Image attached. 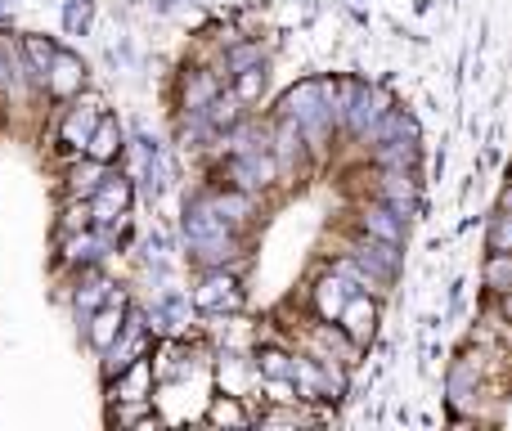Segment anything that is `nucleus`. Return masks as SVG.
I'll use <instances>...</instances> for the list:
<instances>
[{
  "mask_svg": "<svg viewBox=\"0 0 512 431\" xmlns=\"http://www.w3.org/2000/svg\"><path fill=\"white\" fill-rule=\"evenodd\" d=\"M185 247H189V256H198V261H207V265H221L239 252V243L230 238L225 220L207 207V198L185 207Z\"/></svg>",
  "mask_w": 512,
  "mask_h": 431,
  "instance_id": "1",
  "label": "nucleus"
},
{
  "mask_svg": "<svg viewBox=\"0 0 512 431\" xmlns=\"http://www.w3.org/2000/svg\"><path fill=\"white\" fill-rule=\"evenodd\" d=\"M144 346H149V342H144V310H131V306H126L122 328H117V337L108 342V351H104V355H108V360H104V373H108V378H117V373H122L131 360H140Z\"/></svg>",
  "mask_w": 512,
  "mask_h": 431,
  "instance_id": "2",
  "label": "nucleus"
},
{
  "mask_svg": "<svg viewBox=\"0 0 512 431\" xmlns=\"http://www.w3.org/2000/svg\"><path fill=\"white\" fill-rule=\"evenodd\" d=\"M274 171H279V162H274V158H261V149L234 153V162H230V180L243 189V194H261V189L274 180Z\"/></svg>",
  "mask_w": 512,
  "mask_h": 431,
  "instance_id": "3",
  "label": "nucleus"
},
{
  "mask_svg": "<svg viewBox=\"0 0 512 431\" xmlns=\"http://www.w3.org/2000/svg\"><path fill=\"white\" fill-rule=\"evenodd\" d=\"M131 203V185L122 176H104L95 189V203H90V220L99 225H122V212Z\"/></svg>",
  "mask_w": 512,
  "mask_h": 431,
  "instance_id": "4",
  "label": "nucleus"
},
{
  "mask_svg": "<svg viewBox=\"0 0 512 431\" xmlns=\"http://www.w3.org/2000/svg\"><path fill=\"white\" fill-rule=\"evenodd\" d=\"M355 261L364 265V270H373L378 279H396V270H400V247L396 243H387V238H373V234H364L360 243H355Z\"/></svg>",
  "mask_w": 512,
  "mask_h": 431,
  "instance_id": "5",
  "label": "nucleus"
},
{
  "mask_svg": "<svg viewBox=\"0 0 512 431\" xmlns=\"http://www.w3.org/2000/svg\"><path fill=\"white\" fill-rule=\"evenodd\" d=\"M122 319H126V297L122 292H108V301L104 306L95 310V315L86 319V337H90V346H95V351H108V342H113L117 337V328H122Z\"/></svg>",
  "mask_w": 512,
  "mask_h": 431,
  "instance_id": "6",
  "label": "nucleus"
},
{
  "mask_svg": "<svg viewBox=\"0 0 512 431\" xmlns=\"http://www.w3.org/2000/svg\"><path fill=\"white\" fill-rule=\"evenodd\" d=\"M99 113H104V99L99 95H86L81 104H72V113L63 117V144L68 149H86V140H90V131H95V122H99Z\"/></svg>",
  "mask_w": 512,
  "mask_h": 431,
  "instance_id": "7",
  "label": "nucleus"
},
{
  "mask_svg": "<svg viewBox=\"0 0 512 431\" xmlns=\"http://www.w3.org/2000/svg\"><path fill=\"white\" fill-rule=\"evenodd\" d=\"M337 324H342V333L351 337V342H369L373 328H378V306H373L369 297H346V306L337 310Z\"/></svg>",
  "mask_w": 512,
  "mask_h": 431,
  "instance_id": "8",
  "label": "nucleus"
},
{
  "mask_svg": "<svg viewBox=\"0 0 512 431\" xmlns=\"http://www.w3.org/2000/svg\"><path fill=\"white\" fill-rule=\"evenodd\" d=\"M81 81H86V68H81V59H77V54H63V50H54L50 68H45V86H50V95H59V99L77 95V90H81Z\"/></svg>",
  "mask_w": 512,
  "mask_h": 431,
  "instance_id": "9",
  "label": "nucleus"
},
{
  "mask_svg": "<svg viewBox=\"0 0 512 431\" xmlns=\"http://www.w3.org/2000/svg\"><path fill=\"white\" fill-rule=\"evenodd\" d=\"M391 108V99H387V90H373V86H355V99H351V108H346V117H342V126H351L355 135H364V126L373 122V117H382Z\"/></svg>",
  "mask_w": 512,
  "mask_h": 431,
  "instance_id": "10",
  "label": "nucleus"
},
{
  "mask_svg": "<svg viewBox=\"0 0 512 431\" xmlns=\"http://www.w3.org/2000/svg\"><path fill=\"white\" fill-rule=\"evenodd\" d=\"M86 153L90 162H113L117 153H122V126H117V117H104L99 113V122H95V131H90V140H86Z\"/></svg>",
  "mask_w": 512,
  "mask_h": 431,
  "instance_id": "11",
  "label": "nucleus"
},
{
  "mask_svg": "<svg viewBox=\"0 0 512 431\" xmlns=\"http://www.w3.org/2000/svg\"><path fill=\"white\" fill-rule=\"evenodd\" d=\"M382 203H387L396 216H414L418 212V194H414L409 171H387V176H382Z\"/></svg>",
  "mask_w": 512,
  "mask_h": 431,
  "instance_id": "12",
  "label": "nucleus"
},
{
  "mask_svg": "<svg viewBox=\"0 0 512 431\" xmlns=\"http://www.w3.org/2000/svg\"><path fill=\"white\" fill-rule=\"evenodd\" d=\"M194 301L203 310H234L239 306V283H234L230 274H207L203 288L194 292Z\"/></svg>",
  "mask_w": 512,
  "mask_h": 431,
  "instance_id": "13",
  "label": "nucleus"
},
{
  "mask_svg": "<svg viewBox=\"0 0 512 431\" xmlns=\"http://www.w3.org/2000/svg\"><path fill=\"white\" fill-rule=\"evenodd\" d=\"M351 292H355V288L342 279V274H328V279L315 283V310H319L324 319H337V310L346 306V297H351Z\"/></svg>",
  "mask_w": 512,
  "mask_h": 431,
  "instance_id": "14",
  "label": "nucleus"
},
{
  "mask_svg": "<svg viewBox=\"0 0 512 431\" xmlns=\"http://www.w3.org/2000/svg\"><path fill=\"white\" fill-rule=\"evenodd\" d=\"M364 234L387 238V243L400 247V238H405V216H396L387 203H378V207H369V212H364Z\"/></svg>",
  "mask_w": 512,
  "mask_h": 431,
  "instance_id": "15",
  "label": "nucleus"
},
{
  "mask_svg": "<svg viewBox=\"0 0 512 431\" xmlns=\"http://www.w3.org/2000/svg\"><path fill=\"white\" fill-rule=\"evenodd\" d=\"M301 144H306L301 126L292 122V117H283V122H279V140H274V149H279V162H283V167H292V162H297L301 153H306Z\"/></svg>",
  "mask_w": 512,
  "mask_h": 431,
  "instance_id": "16",
  "label": "nucleus"
},
{
  "mask_svg": "<svg viewBox=\"0 0 512 431\" xmlns=\"http://www.w3.org/2000/svg\"><path fill=\"white\" fill-rule=\"evenodd\" d=\"M207 207H212V212L221 216L225 225H239V220H248V212H252V194H221V198H207Z\"/></svg>",
  "mask_w": 512,
  "mask_h": 431,
  "instance_id": "17",
  "label": "nucleus"
},
{
  "mask_svg": "<svg viewBox=\"0 0 512 431\" xmlns=\"http://www.w3.org/2000/svg\"><path fill=\"white\" fill-rule=\"evenodd\" d=\"M99 180H104V162H81V167H72V176H68V189H72V198H86V194H95L99 189Z\"/></svg>",
  "mask_w": 512,
  "mask_h": 431,
  "instance_id": "18",
  "label": "nucleus"
},
{
  "mask_svg": "<svg viewBox=\"0 0 512 431\" xmlns=\"http://www.w3.org/2000/svg\"><path fill=\"white\" fill-rule=\"evenodd\" d=\"M117 378H126L122 382V396L126 400H144V387H149V360H144V355H140V360H131L122 373H117Z\"/></svg>",
  "mask_w": 512,
  "mask_h": 431,
  "instance_id": "19",
  "label": "nucleus"
},
{
  "mask_svg": "<svg viewBox=\"0 0 512 431\" xmlns=\"http://www.w3.org/2000/svg\"><path fill=\"white\" fill-rule=\"evenodd\" d=\"M104 301H108V283H104V279H90L86 288L77 292V319H81V324H86V319L95 315Z\"/></svg>",
  "mask_w": 512,
  "mask_h": 431,
  "instance_id": "20",
  "label": "nucleus"
},
{
  "mask_svg": "<svg viewBox=\"0 0 512 431\" xmlns=\"http://www.w3.org/2000/svg\"><path fill=\"white\" fill-rule=\"evenodd\" d=\"M234 77H239V86H234V95H239V104H252V99L265 90V63H252V68L234 72Z\"/></svg>",
  "mask_w": 512,
  "mask_h": 431,
  "instance_id": "21",
  "label": "nucleus"
},
{
  "mask_svg": "<svg viewBox=\"0 0 512 431\" xmlns=\"http://www.w3.org/2000/svg\"><path fill=\"white\" fill-rule=\"evenodd\" d=\"M486 283H490V292H499V297L508 292V283H512V261H508V252H490Z\"/></svg>",
  "mask_w": 512,
  "mask_h": 431,
  "instance_id": "22",
  "label": "nucleus"
},
{
  "mask_svg": "<svg viewBox=\"0 0 512 431\" xmlns=\"http://www.w3.org/2000/svg\"><path fill=\"white\" fill-rule=\"evenodd\" d=\"M23 54L32 59V68L41 72V81H45V68H50V59H54V41H45V36H23Z\"/></svg>",
  "mask_w": 512,
  "mask_h": 431,
  "instance_id": "23",
  "label": "nucleus"
},
{
  "mask_svg": "<svg viewBox=\"0 0 512 431\" xmlns=\"http://www.w3.org/2000/svg\"><path fill=\"white\" fill-rule=\"evenodd\" d=\"M207 423H234V427H243V423H248V414H243V405L234 396H221L212 409H207Z\"/></svg>",
  "mask_w": 512,
  "mask_h": 431,
  "instance_id": "24",
  "label": "nucleus"
},
{
  "mask_svg": "<svg viewBox=\"0 0 512 431\" xmlns=\"http://www.w3.org/2000/svg\"><path fill=\"white\" fill-rule=\"evenodd\" d=\"M212 95H216V81L198 72V77L185 86V104H189V113H194V108H207V104H212Z\"/></svg>",
  "mask_w": 512,
  "mask_h": 431,
  "instance_id": "25",
  "label": "nucleus"
},
{
  "mask_svg": "<svg viewBox=\"0 0 512 431\" xmlns=\"http://www.w3.org/2000/svg\"><path fill=\"white\" fill-rule=\"evenodd\" d=\"M261 378H292V355H283V351H261Z\"/></svg>",
  "mask_w": 512,
  "mask_h": 431,
  "instance_id": "26",
  "label": "nucleus"
},
{
  "mask_svg": "<svg viewBox=\"0 0 512 431\" xmlns=\"http://www.w3.org/2000/svg\"><path fill=\"white\" fill-rule=\"evenodd\" d=\"M261 391L274 400V405H292V400H297V387H292V378H261Z\"/></svg>",
  "mask_w": 512,
  "mask_h": 431,
  "instance_id": "27",
  "label": "nucleus"
},
{
  "mask_svg": "<svg viewBox=\"0 0 512 431\" xmlns=\"http://www.w3.org/2000/svg\"><path fill=\"white\" fill-rule=\"evenodd\" d=\"M508 243H512V229H508L504 207H499V212L490 216V252H508Z\"/></svg>",
  "mask_w": 512,
  "mask_h": 431,
  "instance_id": "28",
  "label": "nucleus"
},
{
  "mask_svg": "<svg viewBox=\"0 0 512 431\" xmlns=\"http://www.w3.org/2000/svg\"><path fill=\"white\" fill-rule=\"evenodd\" d=\"M252 63H265L261 45H239V50L230 54V72H243V68H252Z\"/></svg>",
  "mask_w": 512,
  "mask_h": 431,
  "instance_id": "29",
  "label": "nucleus"
},
{
  "mask_svg": "<svg viewBox=\"0 0 512 431\" xmlns=\"http://www.w3.org/2000/svg\"><path fill=\"white\" fill-rule=\"evenodd\" d=\"M86 225H90V203L86 198H81V203L72 198L68 212H63V229H86Z\"/></svg>",
  "mask_w": 512,
  "mask_h": 431,
  "instance_id": "30",
  "label": "nucleus"
},
{
  "mask_svg": "<svg viewBox=\"0 0 512 431\" xmlns=\"http://www.w3.org/2000/svg\"><path fill=\"white\" fill-rule=\"evenodd\" d=\"M274 423H297V409H292V414H288V409H279V414H265L261 418V427H274Z\"/></svg>",
  "mask_w": 512,
  "mask_h": 431,
  "instance_id": "31",
  "label": "nucleus"
}]
</instances>
